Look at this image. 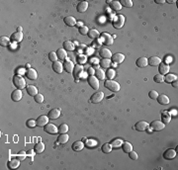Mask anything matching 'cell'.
<instances>
[{"label":"cell","mask_w":178,"mask_h":170,"mask_svg":"<svg viewBox=\"0 0 178 170\" xmlns=\"http://www.w3.org/2000/svg\"><path fill=\"white\" fill-rule=\"evenodd\" d=\"M13 84L16 88L20 89V90L26 88V86H27L24 77H23L22 75H19V74H16V75L13 77Z\"/></svg>","instance_id":"6da1fadb"},{"label":"cell","mask_w":178,"mask_h":170,"mask_svg":"<svg viewBox=\"0 0 178 170\" xmlns=\"http://www.w3.org/2000/svg\"><path fill=\"white\" fill-rule=\"evenodd\" d=\"M104 86L112 92H118L120 90V84L118 82L114 81L113 79H107L104 82Z\"/></svg>","instance_id":"7a4b0ae2"},{"label":"cell","mask_w":178,"mask_h":170,"mask_svg":"<svg viewBox=\"0 0 178 170\" xmlns=\"http://www.w3.org/2000/svg\"><path fill=\"white\" fill-rule=\"evenodd\" d=\"M148 127L150 128V130L159 132V130H163V128H165V125L161 121H159V120H154V121H152V123L150 124Z\"/></svg>","instance_id":"3957f363"},{"label":"cell","mask_w":178,"mask_h":170,"mask_svg":"<svg viewBox=\"0 0 178 170\" xmlns=\"http://www.w3.org/2000/svg\"><path fill=\"white\" fill-rule=\"evenodd\" d=\"M125 24V17L123 15H118L113 21V27L115 29H121Z\"/></svg>","instance_id":"277c9868"},{"label":"cell","mask_w":178,"mask_h":170,"mask_svg":"<svg viewBox=\"0 0 178 170\" xmlns=\"http://www.w3.org/2000/svg\"><path fill=\"white\" fill-rule=\"evenodd\" d=\"M87 82H88V84L91 86V88H93L94 90H98L99 89V80L96 76L90 75L87 78Z\"/></svg>","instance_id":"5b68a950"},{"label":"cell","mask_w":178,"mask_h":170,"mask_svg":"<svg viewBox=\"0 0 178 170\" xmlns=\"http://www.w3.org/2000/svg\"><path fill=\"white\" fill-rule=\"evenodd\" d=\"M103 98H104V93L100 91V92H96L92 94V96L90 97V101L93 104H97V103H100L103 100Z\"/></svg>","instance_id":"8992f818"},{"label":"cell","mask_w":178,"mask_h":170,"mask_svg":"<svg viewBox=\"0 0 178 170\" xmlns=\"http://www.w3.org/2000/svg\"><path fill=\"white\" fill-rule=\"evenodd\" d=\"M101 38H102V42L105 45H112L114 43V39L108 33H102L101 34Z\"/></svg>","instance_id":"52a82bcc"},{"label":"cell","mask_w":178,"mask_h":170,"mask_svg":"<svg viewBox=\"0 0 178 170\" xmlns=\"http://www.w3.org/2000/svg\"><path fill=\"white\" fill-rule=\"evenodd\" d=\"M47 117L49 120H57L61 116V109L59 108H55V109H51L47 113Z\"/></svg>","instance_id":"ba28073f"},{"label":"cell","mask_w":178,"mask_h":170,"mask_svg":"<svg viewBox=\"0 0 178 170\" xmlns=\"http://www.w3.org/2000/svg\"><path fill=\"white\" fill-rule=\"evenodd\" d=\"M44 132L49 134H57V132H59V130H57V128L55 127L53 124L47 123L44 127Z\"/></svg>","instance_id":"9c48e42d"},{"label":"cell","mask_w":178,"mask_h":170,"mask_svg":"<svg viewBox=\"0 0 178 170\" xmlns=\"http://www.w3.org/2000/svg\"><path fill=\"white\" fill-rule=\"evenodd\" d=\"M148 126H150V124H148V122L140 121L134 125V128H136V130H138V132H144V130L148 128Z\"/></svg>","instance_id":"30bf717a"},{"label":"cell","mask_w":178,"mask_h":170,"mask_svg":"<svg viewBox=\"0 0 178 170\" xmlns=\"http://www.w3.org/2000/svg\"><path fill=\"white\" fill-rule=\"evenodd\" d=\"M49 117L47 116H45V115H42V116H39L38 118H37L36 120V123H37V126L38 127H45V125H47V123H49Z\"/></svg>","instance_id":"8fae6325"},{"label":"cell","mask_w":178,"mask_h":170,"mask_svg":"<svg viewBox=\"0 0 178 170\" xmlns=\"http://www.w3.org/2000/svg\"><path fill=\"white\" fill-rule=\"evenodd\" d=\"M176 157V151L174 149H166V150L163 152V158L166 159V160H171V159L175 158Z\"/></svg>","instance_id":"7c38bea8"},{"label":"cell","mask_w":178,"mask_h":170,"mask_svg":"<svg viewBox=\"0 0 178 170\" xmlns=\"http://www.w3.org/2000/svg\"><path fill=\"white\" fill-rule=\"evenodd\" d=\"M125 61V55L121 53H114L112 55L111 57V61L115 63H122L123 61Z\"/></svg>","instance_id":"4fadbf2b"},{"label":"cell","mask_w":178,"mask_h":170,"mask_svg":"<svg viewBox=\"0 0 178 170\" xmlns=\"http://www.w3.org/2000/svg\"><path fill=\"white\" fill-rule=\"evenodd\" d=\"M73 76L76 78V79H78V78L81 77L82 73H83V67H82V65H80V64H76V65H74V68H73Z\"/></svg>","instance_id":"5bb4252c"},{"label":"cell","mask_w":178,"mask_h":170,"mask_svg":"<svg viewBox=\"0 0 178 170\" xmlns=\"http://www.w3.org/2000/svg\"><path fill=\"white\" fill-rule=\"evenodd\" d=\"M169 70H170V67H169V65L167 63H159V65H158L159 74H161V75H165V74L168 73Z\"/></svg>","instance_id":"9a60e30c"},{"label":"cell","mask_w":178,"mask_h":170,"mask_svg":"<svg viewBox=\"0 0 178 170\" xmlns=\"http://www.w3.org/2000/svg\"><path fill=\"white\" fill-rule=\"evenodd\" d=\"M51 68H53V70L55 72V73H59L61 74V72L63 71V65L61 64V61H53V64H51Z\"/></svg>","instance_id":"2e32d148"},{"label":"cell","mask_w":178,"mask_h":170,"mask_svg":"<svg viewBox=\"0 0 178 170\" xmlns=\"http://www.w3.org/2000/svg\"><path fill=\"white\" fill-rule=\"evenodd\" d=\"M23 97V94H22V91L20 90V89H16V90H14L13 92L11 93V99L12 101H14V102H18V101H20L22 99Z\"/></svg>","instance_id":"e0dca14e"},{"label":"cell","mask_w":178,"mask_h":170,"mask_svg":"<svg viewBox=\"0 0 178 170\" xmlns=\"http://www.w3.org/2000/svg\"><path fill=\"white\" fill-rule=\"evenodd\" d=\"M25 73H26V77L30 80H36L38 78V73L34 68H29Z\"/></svg>","instance_id":"ac0fdd59"},{"label":"cell","mask_w":178,"mask_h":170,"mask_svg":"<svg viewBox=\"0 0 178 170\" xmlns=\"http://www.w3.org/2000/svg\"><path fill=\"white\" fill-rule=\"evenodd\" d=\"M88 8V2L87 1H80L78 2L77 6H76V10L78 13H83L87 10Z\"/></svg>","instance_id":"d6986e66"},{"label":"cell","mask_w":178,"mask_h":170,"mask_svg":"<svg viewBox=\"0 0 178 170\" xmlns=\"http://www.w3.org/2000/svg\"><path fill=\"white\" fill-rule=\"evenodd\" d=\"M10 40H11L12 42H14V43H20L23 40V33L16 31L15 33H13V34L11 35V38H10Z\"/></svg>","instance_id":"ffe728a7"},{"label":"cell","mask_w":178,"mask_h":170,"mask_svg":"<svg viewBox=\"0 0 178 170\" xmlns=\"http://www.w3.org/2000/svg\"><path fill=\"white\" fill-rule=\"evenodd\" d=\"M156 100H157V102H158L160 105H167V104H169V102H170L168 96H167V95H165V94H160V95L158 94Z\"/></svg>","instance_id":"44dd1931"},{"label":"cell","mask_w":178,"mask_h":170,"mask_svg":"<svg viewBox=\"0 0 178 170\" xmlns=\"http://www.w3.org/2000/svg\"><path fill=\"white\" fill-rule=\"evenodd\" d=\"M99 55H100L103 59H110L112 57L111 51L109 49H106V47H102V49H100V51H99Z\"/></svg>","instance_id":"7402d4cb"},{"label":"cell","mask_w":178,"mask_h":170,"mask_svg":"<svg viewBox=\"0 0 178 170\" xmlns=\"http://www.w3.org/2000/svg\"><path fill=\"white\" fill-rule=\"evenodd\" d=\"M160 63H161V59H159L158 57H156V55H152L150 59H148V63L152 66H158Z\"/></svg>","instance_id":"603a6c76"},{"label":"cell","mask_w":178,"mask_h":170,"mask_svg":"<svg viewBox=\"0 0 178 170\" xmlns=\"http://www.w3.org/2000/svg\"><path fill=\"white\" fill-rule=\"evenodd\" d=\"M73 68H74V65L72 61H65V63H63V69H65L67 73H72V72H73Z\"/></svg>","instance_id":"cb8c5ba5"},{"label":"cell","mask_w":178,"mask_h":170,"mask_svg":"<svg viewBox=\"0 0 178 170\" xmlns=\"http://www.w3.org/2000/svg\"><path fill=\"white\" fill-rule=\"evenodd\" d=\"M136 66H138V67H140V68L146 67V66L148 64V59H146V57H138V59H136Z\"/></svg>","instance_id":"d4e9b609"},{"label":"cell","mask_w":178,"mask_h":170,"mask_svg":"<svg viewBox=\"0 0 178 170\" xmlns=\"http://www.w3.org/2000/svg\"><path fill=\"white\" fill-rule=\"evenodd\" d=\"M71 148L74 151H81L84 148V144L81 140H76V142H74L72 144Z\"/></svg>","instance_id":"484cf974"},{"label":"cell","mask_w":178,"mask_h":170,"mask_svg":"<svg viewBox=\"0 0 178 170\" xmlns=\"http://www.w3.org/2000/svg\"><path fill=\"white\" fill-rule=\"evenodd\" d=\"M26 90H27V93L32 97L36 96V95L38 94V89H37V87L34 86V85H27Z\"/></svg>","instance_id":"4316f807"},{"label":"cell","mask_w":178,"mask_h":170,"mask_svg":"<svg viewBox=\"0 0 178 170\" xmlns=\"http://www.w3.org/2000/svg\"><path fill=\"white\" fill-rule=\"evenodd\" d=\"M20 161L19 159H12V160L8 161L7 163V167L9 169H16L20 166Z\"/></svg>","instance_id":"83f0119b"},{"label":"cell","mask_w":178,"mask_h":170,"mask_svg":"<svg viewBox=\"0 0 178 170\" xmlns=\"http://www.w3.org/2000/svg\"><path fill=\"white\" fill-rule=\"evenodd\" d=\"M63 22L65 23V25L68 27H73L76 25V20L74 17H72V16H67V17L63 19Z\"/></svg>","instance_id":"f1b7e54d"},{"label":"cell","mask_w":178,"mask_h":170,"mask_svg":"<svg viewBox=\"0 0 178 170\" xmlns=\"http://www.w3.org/2000/svg\"><path fill=\"white\" fill-rule=\"evenodd\" d=\"M57 59H61V61H63V59H67V51H65V49H59L57 51Z\"/></svg>","instance_id":"f546056e"},{"label":"cell","mask_w":178,"mask_h":170,"mask_svg":"<svg viewBox=\"0 0 178 170\" xmlns=\"http://www.w3.org/2000/svg\"><path fill=\"white\" fill-rule=\"evenodd\" d=\"M170 121H171L170 113H168V112H163L162 116H161V122H162L164 125H166V124L170 123Z\"/></svg>","instance_id":"4dcf8cb0"},{"label":"cell","mask_w":178,"mask_h":170,"mask_svg":"<svg viewBox=\"0 0 178 170\" xmlns=\"http://www.w3.org/2000/svg\"><path fill=\"white\" fill-rule=\"evenodd\" d=\"M68 140H69V136H68L67 134H61L59 136H57V142L59 144H67L68 142Z\"/></svg>","instance_id":"1f68e13d"},{"label":"cell","mask_w":178,"mask_h":170,"mask_svg":"<svg viewBox=\"0 0 178 170\" xmlns=\"http://www.w3.org/2000/svg\"><path fill=\"white\" fill-rule=\"evenodd\" d=\"M95 76L98 78V80H104L105 79V71L101 68H96L95 69Z\"/></svg>","instance_id":"d6a6232c"},{"label":"cell","mask_w":178,"mask_h":170,"mask_svg":"<svg viewBox=\"0 0 178 170\" xmlns=\"http://www.w3.org/2000/svg\"><path fill=\"white\" fill-rule=\"evenodd\" d=\"M122 149H123V151L125 153H129L130 151L133 150V146H132V144H130V142H125L122 144Z\"/></svg>","instance_id":"836d02e7"},{"label":"cell","mask_w":178,"mask_h":170,"mask_svg":"<svg viewBox=\"0 0 178 170\" xmlns=\"http://www.w3.org/2000/svg\"><path fill=\"white\" fill-rule=\"evenodd\" d=\"M34 150L36 153H42L45 150V144L44 142H38V144H35Z\"/></svg>","instance_id":"e575fe53"},{"label":"cell","mask_w":178,"mask_h":170,"mask_svg":"<svg viewBox=\"0 0 178 170\" xmlns=\"http://www.w3.org/2000/svg\"><path fill=\"white\" fill-rule=\"evenodd\" d=\"M63 49H65V51H71L74 49V45L72 42H70V41H65L63 43Z\"/></svg>","instance_id":"d590c367"},{"label":"cell","mask_w":178,"mask_h":170,"mask_svg":"<svg viewBox=\"0 0 178 170\" xmlns=\"http://www.w3.org/2000/svg\"><path fill=\"white\" fill-rule=\"evenodd\" d=\"M174 80H177V76L175 74H170V73H167L164 75V81L166 83H171L172 81Z\"/></svg>","instance_id":"8d00e7d4"},{"label":"cell","mask_w":178,"mask_h":170,"mask_svg":"<svg viewBox=\"0 0 178 170\" xmlns=\"http://www.w3.org/2000/svg\"><path fill=\"white\" fill-rule=\"evenodd\" d=\"M110 7L115 11H119V10L122 9V5L119 1H110Z\"/></svg>","instance_id":"74e56055"},{"label":"cell","mask_w":178,"mask_h":170,"mask_svg":"<svg viewBox=\"0 0 178 170\" xmlns=\"http://www.w3.org/2000/svg\"><path fill=\"white\" fill-rule=\"evenodd\" d=\"M111 63H112L111 59H101V61H99L100 66L102 68H109Z\"/></svg>","instance_id":"f35d334b"},{"label":"cell","mask_w":178,"mask_h":170,"mask_svg":"<svg viewBox=\"0 0 178 170\" xmlns=\"http://www.w3.org/2000/svg\"><path fill=\"white\" fill-rule=\"evenodd\" d=\"M87 36H88V38H90V39H92V40H94V39L98 38L99 32L97 30H95V29H91V30H89Z\"/></svg>","instance_id":"ab89813d"},{"label":"cell","mask_w":178,"mask_h":170,"mask_svg":"<svg viewBox=\"0 0 178 170\" xmlns=\"http://www.w3.org/2000/svg\"><path fill=\"white\" fill-rule=\"evenodd\" d=\"M123 140H121V138H116V140H113L112 142H110V144L112 146V148H121L122 144H123Z\"/></svg>","instance_id":"60d3db41"},{"label":"cell","mask_w":178,"mask_h":170,"mask_svg":"<svg viewBox=\"0 0 178 170\" xmlns=\"http://www.w3.org/2000/svg\"><path fill=\"white\" fill-rule=\"evenodd\" d=\"M115 70L113 69V68H108V69L106 70V72H105V75H106V77L108 78V79H113L114 77H115Z\"/></svg>","instance_id":"b9f144b4"},{"label":"cell","mask_w":178,"mask_h":170,"mask_svg":"<svg viewBox=\"0 0 178 170\" xmlns=\"http://www.w3.org/2000/svg\"><path fill=\"white\" fill-rule=\"evenodd\" d=\"M57 130H59V134H67L68 132V126L67 124H61Z\"/></svg>","instance_id":"7bdbcfd3"},{"label":"cell","mask_w":178,"mask_h":170,"mask_svg":"<svg viewBox=\"0 0 178 170\" xmlns=\"http://www.w3.org/2000/svg\"><path fill=\"white\" fill-rule=\"evenodd\" d=\"M9 43H10V39L8 38V37L3 36L0 38V45H1L2 47H7V45H9Z\"/></svg>","instance_id":"ee69618b"},{"label":"cell","mask_w":178,"mask_h":170,"mask_svg":"<svg viewBox=\"0 0 178 170\" xmlns=\"http://www.w3.org/2000/svg\"><path fill=\"white\" fill-rule=\"evenodd\" d=\"M112 146L110 144H104L102 146V151L104 153H110L112 151Z\"/></svg>","instance_id":"f6af8a7d"},{"label":"cell","mask_w":178,"mask_h":170,"mask_svg":"<svg viewBox=\"0 0 178 170\" xmlns=\"http://www.w3.org/2000/svg\"><path fill=\"white\" fill-rule=\"evenodd\" d=\"M121 5H122V7L123 6H125V7H128V8H131V7H133V1L132 0H122L121 2Z\"/></svg>","instance_id":"bcb514c9"},{"label":"cell","mask_w":178,"mask_h":170,"mask_svg":"<svg viewBox=\"0 0 178 170\" xmlns=\"http://www.w3.org/2000/svg\"><path fill=\"white\" fill-rule=\"evenodd\" d=\"M154 80L156 83H161V82L164 81V75H161V74H159V73L156 74V75H154Z\"/></svg>","instance_id":"7dc6e473"},{"label":"cell","mask_w":178,"mask_h":170,"mask_svg":"<svg viewBox=\"0 0 178 170\" xmlns=\"http://www.w3.org/2000/svg\"><path fill=\"white\" fill-rule=\"evenodd\" d=\"M78 31H79V33L82 35V36H86L89 32V29L86 26H81V27H79Z\"/></svg>","instance_id":"c3c4849f"},{"label":"cell","mask_w":178,"mask_h":170,"mask_svg":"<svg viewBox=\"0 0 178 170\" xmlns=\"http://www.w3.org/2000/svg\"><path fill=\"white\" fill-rule=\"evenodd\" d=\"M34 100L36 101L37 103H39V104H42L43 102H44V96H43L42 94H37L36 96H34Z\"/></svg>","instance_id":"681fc988"},{"label":"cell","mask_w":178,"mask_h":170,"mask_svg":"<svg viewBox=\"0 0 178 170\" xmlns=\"http://www.w3.org/2000/svg\"><path fill=\"white\" fill-rule=\"evenodd\" d=\"M49 59L51 61H57V53L55 51H51V53H49Z\"/></svg>","instance_id":"f907efd6"},{"label":"cell","mask_w":178,"mask_h":170,"mask_svg":"<svg viewBox=\"0 0 178 170\" xmlns=\"http://www.w3.org/2000/svg\"><path fill=\"white\" fill-rule=\"evenodd\" d=\"M148 96H150V98L152 99V100H156L157 98V96H158V93H157L156 90H150V92H148Z\"/></svg>","instance_id":"816d5d0a"},{"label":"cell","mask_w":178,"mask_h":170,"mask_svg":"<svg viewBox=\"0 0 178 170\" xmlns=\"http://www.w3.org/2000/svg\"><path fill=\"white\" fill-rule=\"evenodd\" d=\"M37 126V123H36V121L35 120H28L27 121V127L28 128H35Z\"/></svg>","instance_id":"f5cc1de1"},{"label":"cell","mask_w":178,"mask_h":170,"mask_svg":"<svg viewBox=\"0 0 178 170\" xmlns=\"http://www.w3.org/2000/svg\"><path fill=\"white\" fill-rule=\"evenodd\" d=\"M129 156H130V158L131 159H133V160H136L138 159V153L136 152V151H134V150H132V151H130L129 152Z\"/></svg>","instance_id":"db71d44e"},{"label":"cell","mask_w":178,"mask_h":170,"mask_svg":"<svg viewBox=\"0 0 178 170\" xmlns=\"http://www.w3.org/2000/svg\"><path fill=\"white\" fill-rule=\"evenodd\" d=\"M26 155H27V153L25 152V151H20L19 154H18V159L21 161L24 160V159L26 158Z\"/></svg>","instance_id":"11a10c76"},{"label":"cell","mask_w":178,"mask_h":170,"mask_svg":"<svg viewBox=\"0 0 178 170\" xmlns=\"http://www.w3.org/2000/svg\"><path fill=\"white\" fill-rule=\"evenodd\" d=\"M78 63H86V57L85 55H80L78 57Z\"/></svg>","instance_id":"9f6ffc18"},{"label":"cell","mask_w":178,"mask_h":170,"mask_svg":"<svg viewBox=\"0 0 178 170\" xmlns=\"http://www.w3.org/2000/svg\"><path fill=\"white\" fill-rule=\"evenodd\" d=\"M86 144H87L88 146H94V144H96V142H94L93 140H87V142H86Z\"/></svg>","instance_id":"6f0895ef"},{"label":"cell","mask_w":178,"mask_h":170,"mask_svg":"<svg viewBox=\"0 0 178 170\" xmlns=\"http://www.w3.org/2000/svg\"><path fill=\"white\" fill-rule=\"evenodd\" d=\"M88 73H90V75H93V74L95 73V69L93 67H90L88 69Z\"/></svg>","instance_id":"680465c9"},{"label":"cell","mask_w":178,"mask_h":170,"mask_svg":"<svg viewBox=\"0 0 178 170\" xmlns=\"http://www.w3.org/2000/svg\"><path fill=\"white\" fill-rule=\"evenodd\" d=\"M156 4H163V3H165V0H156Z\"/></svg>","instance_id":"91938a15"},{"label":"cell","mask_w":178,"mask_h":170,"mask_svg":"<svg viewBox=\"0 0 178 170\" xmlns=\"http://www.w3.org/2000/svg\"><path fill=\"white\" fill-rule=\"evenodd\" d=\"M171 83H172V86H173V87L177 88V84H178V81H177V80H174V81H172Z\"/></svg>","instance_id":"94428289"},{"label":"cell","mask_w":178,"mask_h":170,"mask_svg":"<svg viewBox=\"0 0 178 170\" xmlns=\"http://www.w3.org/2000/svg\"><path fill=\"white\" fill-rule=\"evenodd\" d=\"M165 2H167V3H176V1H174V0H167Z\"/></svg>","instance_id":"6125c7cd"},{"label":"cell","mask_w":178,"mask_h":170,"mask_svg":"<svg viewBox=\"0 0 178 170\" xmlns=\"http://www.w3.org/2000/svg\"><path fill=\"white\" fill-rule=\"evenodd\" d=\"M17 31H18V32H22V27H18Z\"/></svg>","instance_id":"be15d7a7"}]
</instances>
